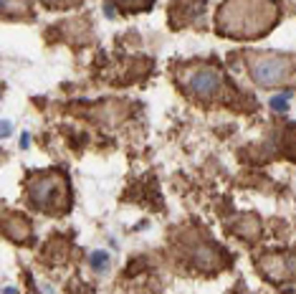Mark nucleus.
<instances>
[{"label":"nucleus","mask_w":296,"mask_h":294,"mask_svg":"<svg viewBox=\"0 0 296 294\" xmlns=\"http://www.w3.org/2000/svg\"><path fill=\"white\" fill-rule=\"evenodd\" d=\"M3 294H18V289H16V287H5Z\"/></svg>","instance_id":"obj_15"},{"label":"nucleus","mask_w":296,"mask_h":294,"mask_svg":"<svg viewBox=\"0 0 296 294\" xmlns=\"http://www.w3.org/2000/svg\"><path fill=\"white\" fill-rule=\"evenodd\" d=\"M190 259L203 271H213V269H218V267H223V264H226L223 261V251H218V248L210 241H205V239H200L195 246L190 248Z\"/></svg>","instance_id":"obj_5"},{"label":"nucleus","mask_w":296,"mask_h":294,"mask_svg":"<svg viewBox=\"0 0 296 294\" xmlns=\"http://www.w3.org/2000/svg\"><path fill=\"white\" fill-rule=\"evenodd\" d=\"M248 74L258 86H278L294 76V58L286 53H271V51H248L246 53Z\"/></svg>","instance_id":"obj_3"},{"label":"nucleus","mask_w":296,"mask_h":294,"mask_svg":"<svg viewBox=\"0 0 296 294\" xmlns=\"http://www.w3.org/2000/svg\"><path fill=\"white\" fill-rule=\"evenodd\" d=\"M25 190L31 203L43 213H58L68 208V180L61 172L31 175Z\"/></svg>","instance_id":"obj_2"},{"label":"nucleus","mask_w":296,"mask_h":294,"mask_svg":"<svg viewBox=\"0 0 296 294\" xmlns=\"http://www.w3.org/2000/svg\"><path fill=\"white\" fill-rule=\"evenodd\" d=\"M258 269L271 279V282H286L291 279V261L281 254H269V256H261L258 259Z\"/></svg>","instance_id":"obj_6"},{"label":"nucleus","mask_w":296,"mask_h":294,"mask_svg":"<svg viewBox=\"0 0 296 294\" xmlns=\"http://www.w3.org/2000/svg\"><path fill=\"white\" fill-rule=\"evenodd\" d=\"M177 79L182 81V86L198 99H220L226 94V81H223V74L218 69L208 66V64H192V66H185Z\"/></svg>","instance_id":"obj_4"},{"label":"nucleus","mask_w":296,"mask_h":294,"mask_svg":"<svg viewBox=\"0 0 296 294\" xmlns=\"http://www.w3.org/2000/svg\"><path fill=\"white\" fill-rule=\"evenodd\" d=\"M278 21L276 3H223L218 8V31L228 38H258Z\"/></svg>","instance_id":"obj_1"},{"label":"nucleus","mask_w":296,"mask_h":294,"mask_svg":"<svg viewBox=\"0 0 296 294\" xmlns=\"http://www.w3.org/2000/svg\"><path fill=\"white\" fill-rule=\"evenodd\" d=\"M0 127H3V137H10V129H13V124H10L8 120H3V124H0Z\"/></svg>","instance_id":"obj_13"},{"label":"nucleus","mask_w":296,"mask_h":294,"mask_svg":"<svg viewBox=\"0 0 296 294\" xmlns=\"http://www.w3.org/2000/svg\"><path fill=\"white\" fill-rule=\"evenodd\" d=\"M114 10H116L114 5H104V13H107V16H109V18H114Z\"/></svg>","instance_id":"obj_14"},{"label":"nucleus","mask_w":296,"mask_h":294,"mask_svg":"<svg viewBox=\"0 0 296 294\" xmlns=\"http://www.w3.org/2000/svg\"><path fill=\"white\" fill-rule=\"evenodd\" d=\"M119 8H127V10H147V8H152L150 3H142V5H137V3H122Z\"/></svg>","instance_id":"obj_11"},{"label":"nucleus","mask_w":296,"mask_h":294,"mask_svg":"<svg viewBox=\"0 0 296 294\" xmlns=\"http://www.w3.org/2000/svg\"><path fill=\"white\" fill-rule=\"evenodd\" d=\"M28 147H31V135L23 132V135H21V150H28Z\"/></svg>","instance_id":"obj_12"},{"label":"nucleus","mask_w":296,"mask_h":294,"mask_svg":"<svg viewBox=\"0 0 296 294\" xmlns=\"http://www.w3.org/2000/svg\"><path fill=\"white\" fill-rule=\"evenodd\" d=\"M109 254L107 251H94L91 254V269L96 271V274H107L109 271Z\"/></svg>","instance_id":"obj_9"},{"label":"nucleus","mask_w":296,"mask_h":294,"mask_svg":"<svg viewBox=\"0 0 296 294\" xmlns=\"http://www.w3.org/2000/svg\"><path fill=\"white\" fill-rule=\"evenodd\" d=\"M289 99H291V92H281V94L269 99V107L273 112H289Z\"/></svg>","instance_id":"obj_10"},{"label":"nucleus","mask_w":296,"mask_h":294,"mask_svg":"<svg viewBox=\"0 0 296 294\" xmlns=\"http://www.w3.org/2000/svg\"><path fill=\"white\" fill-rule=\"evenodd\" d=\"M3 231L10 241H28L31 239V223H28V218L23 213H5Z\"/></svg>","instance_id":"obj_7"},{"label":"nucleus","mask_w":296,"mask_h":294,"mask_svg":"<svg viewBox=\"0 0 296 294\" xmlns=\"http://www.w3.org/2000/svg\"><path fill=\"white\" fill-rule=\"evenodd\" d=\"M235 231H238L241 236H246L248 241H253L258 236V231H261V223H258V218H253V216H243L238 220V226H235Z\"/></svg>","instance_id":"obj_8"}]
</instances>
